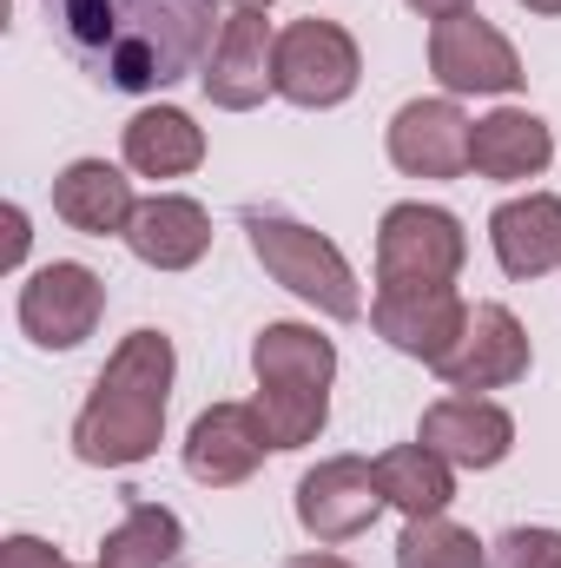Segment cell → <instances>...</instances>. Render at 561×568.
I'll list each match as a JSON object with an SVG mask.
<instances>
[{"label":"cell","instance_id":"obj_20","mask_svg":"<svg viewBox=\"0 0 561 568\" xmlns=\"http://www.w3.org/2000/svg\"><path fill=\"white\" fill-rule=\"evenodd\" d=\"M205 159V133L178 106H145L126 120V165L140 179H185Z\"/></svg>","mask_w":561,"mask_h":568},{"label":"cell","instance_id":"obj_16","mask_svg":"<svg viewBox=\"0 0 561 568\" xmlns=\"http://www.w3.org/2000/svg\"><path fill=\"white\" fill-rule=\"evenodd\" d=\"M53 212H60L73 232H86V239H113V232L126 239L140 199H133V179H126L120 165H106V159H73V165L53 179Z\"/></svg>","mask_w":561,"mask_h":568},{"label":"cell","instance_id":"obj_19","mask_svg":"<svg viewBox=\"0 0 561 568\" xmlns=\"http://www.w3.org/2000/svg\"><path fill=\"white\" fill-rule=\"evenodd\" d=\"M252 371H258L265 390H317V397H330L337 344L317 337L310 324H265L252 337Z\"/></svg>","mask_w":561,"mask_h":568},{"label":"cell","instance_id":"obj_27","mask_svg":"<svg viewBox=\"0 0 561 568\" xmlns=\"http://www.w3.org/2000/svg\"><path fill=\"white\" fill-rule=\"evenodd\" d=\"M20 258H27V212L7 205V252H0V265H20Z\"/></svg>","mask_w":561,"mask_h":568},{"label":"cell","instance_id":"obj_31","mask_svg":"<svg viewBox=\"0 0 561 568\" xmlns=\"http://www.w3.org/2000/svg\"><path fill=\"white\" fill-rule=\"evenodd\" d=\"M238 7H272V0H238Z\"/></svg>","mask_w":561,"mask_h":568},{"label":"cell","instance_id":"obj_4","mask_svg":"<svg viewBox=\"0 0 561 568\" xmlns=\"http://www.w3.org/2000/svg\"><path fill=\"white\" fill-rule=\"evenodd\" d=\"M364 80V53L357 40L337 27V20H290L278 33V93L304 113H324V106H344Z\"/></svg>","mask_w":561,"mask_h":568},{"label":"cell","instance_id":"obj_10","mask_svg":"<svg viewBox=\"0 0 561 568\" xmlns=\"http://www.w3.org/2000/svg\"><path fill=\"white\" fill-rule=\"evenodd\" d=\"M429 73L442 80V93H516L522 87V60L509 47V33H496L482 13H449L429 27Z\"/></svg>","mask_w":561,"mask_h":568},{"label":"cell","instance_id":"obj_18","mask_svg":"<svg viewBox=\"0 0 561 568\" xmlns=\"http://www.w3.org/2000/svg\"><path fill=\"white\" fill-rule=\"evenodd\" d=\"M549 159H555V133H549V120H536L529 106H496L489 120H476L469 172H482V179H496V185H516V179L549 172Z\"/></svg>","mask_w":561,"mask_h":568},{"label":"cell","instance_id":"obj_5","mask_svg":"<svg viewBox=\"0 0 561 568\" xmlns=\"http://www.w3.org/2000/svg\"><path fill=\"white\" fill-rule=\"evenodd\" d=\"M462 258V219L442 205H390L377 225V284H456Z\"/></svg>","mask_w":561,"mask_h":568},{"label":"cell","instance_id":"obj_23","mask_svg":"<svg viewBox=\"0 0 561 568\" xmlns=\"http://www.w3.org/2000/svg\"><path fill=\"white\" fill-rule=\"evenodd\" d=\"M397 568H489L476 529L449 523V516H417L397 536Z\"/></svg>","mask_w":561,"mask_h":568},{"label":"cell","instance_id":"obj_17","mask_svg":"<svg viewBox=\"0 0 561 568\" xmlns=\"http://www.w3.org/2000/svg\"><path fill=\"white\" fill-rule=\"evenodd\" d=\"M489 245H496V265L509 278H549L561 265V199L555 192H529V199L496 205Z\"/></svg>","mask_w":561,"mask_h":568},{"label":"cell","instance_id":"obj_3","mask_svg":"<svg viewBox=\"0 0 561 568\" xmlns=\"http://www.w3.org/2000/svg\"><path fill=\"white\" fill-rule=\"evenodd\" d=\"M245 239H252V258H258L290 297L317 304V311L337 317V324H357V317H364L357 272H350V258H344L324 232H310V225H297V219H284V212H245Z\"/></svg>","mask_w":561,"mask_h":568},{"label":"cell","instance_id":"obj_22","mask_svg":"<svg viewBox=\"0 0 561 568\" xmlns=\"http://www.w3.org/2000/svg\"><path fill=\"white\" fill-rule=\"evenodd\" d=\"M185 549V529L165 503H133L120 516V529L100 542V562L106 568H172Z\"/></svg>","mask_w":561,"mask_h":568},{"label":"cell","instance_id":"obj_2","mask_svg":"<svg viewBox=\"0 0 561 568\" xmlns=\"http://www.w3.org/2000/svg\"><path fill=\"white\" fill-rule=\"evenodd\" d=\"M172 337L165 331H133L93 377V397L73 424V456L93 469H133L165 436V404H172Z\"/></svg>","mask_w":561,"mask_h":568},{"label":"cell","instance_id":"obj_7","mask_svg":"<svg viewBox=\"0 0 561 568\" xmlns=\"http://www.w3.org/2000/svg\"><path fill=\"white\" fill-rule=\"evenodd\" d=\"M100 311H106V278L93 265H40L33 278L20 284V331L40 344V351H73L100 331Z\"/></svg>","mask_w":561,"mask_h":568},{"label":"cell","instance_id":"obj_30","mask_svg":"<svg viewBox=\"0 0 561 568\" xmlns=\"http://www.w3.org/2000/svg\"><path fill=\"white\" fill-rule=\"evenodd\" d=\"M529 13H561V0H522Z\"/></svg>","mask_w":561,"mask_h":568},{"label":"cell","instance_id":"obj_6","mask_svg":"<svg viewBox=\"0 0 561 568\" xmlns=\"http://www.w3.org/2000/svg\"><path fill=\"white\" fill-rule=\"evenodd\" d=\"M449 390L462 397H482V390H502V384H522L529 377V331L509 304H469L462 317V337L429 364Z\"/></svg>","mask_w":561,"mask_h":568},{"label":"cell","instance_id":"obj_8","mask_svg":"<svg viewBox=\"0 0 561 568\" xmlns=\"http://www.w3.org/2000/svg\"><path fill=\"white\" fill-rule=\"evenodd\" d=\"M198 80H205V100L225 113H252V106H265V93H278V33H272L265 7L225 13L218 47Z\"/></svg>","mask_w":561,"mask_h":568},{"label":"cell","instance_id":"obj_12","mask_svg":"<svg viewBox=\"0 0 561 568\" xmlns=\"http://www.w3.org/2000/svg\"><path fill=\"white\" fill-rule=\"evenodd\" d=\"M469 140H476V126L456 100H410L390 120V165L410 179H462Z\"/></svg>","mask_w":561,"mask_h":568},{"label":"cell","instance_id":"obj_24","mask_svg":"<svg viewBox=\"0 0 561 568\" xmlns=\"http://www.w3.org/2000/svg\"><path fill=\"white\" fill-rule=\"evenodd\" d=\"M252 410L272 436V449H304V443H317V429L330 417V397H317V390H265L258 384Z\"/></svg>","mask_w":561,"mask_h":568},{"label":"cell","instance_id":"obj_25","mask_svg":"<svg viewBox=\"0 0 561 568\" xmlns=\"http://www.w3.org/2000/svg\"><path fill=\"white\" fill-rule=\"evenodd\" d=\"M496 568H561V529H509L496 542Z\"/></svg>","mask_w":561,"mask_h":568},{"label":"cell","instance_id":"obj_1","mask_svg":"<svg viewBox=\"0 0 561 568\" xmlns=\"http://www.w3.org/2000/svg\"><path fill=\"white\" fill-rule=\"evenodd\" d=\"M60 53L113 87V93H159L192 80L218 47V0H40Z\"/></svg>","mask_w":561,"mask_h":568},{"label":"cell","instance_id":"obj_14","mask_svg":"<svg viewBox=\"0 0 561 568\" xmlns=\"http://www.w3.org/2000/svg\"><path fill=\"white\" fill-rule=\"evenodd\" d=\"M417 443H429L442 463H456V469H496L509 449H516V417L502 410V404H489V397H436L429 410H422V429Z\"/></svg>","mask_w":561,"mask_h":568},{"label":"cell","instance_id":"obj_28","mask_svg":"<svg viewBox=\"0 0 561 568\" xmlns=\"http://www.w3.org/2000/svg\"><path fill=\"white\" fill-rule=\"evenodd\" d=\"M422 20H449V13H476V0H410Z\"/></svg>","mask_w":561,"mask_h":568},{"label":"cell","instance_id":"obj_29","mask_svg":"<svg viewBox=\"0 0 561 568\" xmlns=\"http://www.w3.org/2000/svg\"><path fill=\"white\" fill-rule=\"evenodd\" d=\"M278 568H350V562H344V556H324V549H317V556H290V562H278Z\"/></svg>","mask_w":561,"mask_h":568},{"label":"cell","instance_id":"obj_11","mask_svg":"<svg viewBox=\"0 0 561 568\" xmlns=\"http://www.w3.org/2000/svg\"><path fill=\"white\" fill-rule=\"evenodd\" d=\"M462 317H469V304L456 297V284H377V297H370L377 337L422 364H436L462 337Z\"/></svg>","mask_w":561,"mask_h":568},{"label":"cell","instance_id":"obj_26","mask_svg":"<svg viewBox=\"0 0 561 568\" xmlns=\"http://www.w3.org/2000/svg\"><path fill=\"white\" fill-rule=\"evenodd\" d=\"M0 568H67V562H60V549H47L40 536H13V542L0 549Z\"/></svg>","mask_w":561,"mask_h":568},{"label":"cell","instance_id":"obj_32","mask_svg":"<svg viewBox=\"0 0 561 568\" xmlns=\"http://www.w3.org/2000/svg\"><path fill=\"white\" fill-rule=\"evenodd\" d=\"M93 568H106V562H93Z\"/></svg>","mask_w":561,"mask_h":568},{"label":"cell","instance_id":"obj_15","mask_svg":"<svg viewBox=\"0 0 561 568\" xmlns=\"http://www.w3.org/2000/svg\"><path fill=\"white\" fill-rule=\"evenodd\" d=\"M126 245L152 272H192L212 252V219L185 192H152V199H140V212L126 225Z\"/></svg>","mask_w":561,"mask_h":568},{"label":"cell","instance_id":"obj_9","mask_svg":"<svg viewBox=\"0 0 561 568\" xmlns=\"http://www.w3.org/2000/svg\"><path fill=\"white\" fill-rule=\"evenodd\" d=\"M384 516V483L377 463L364 456H324L317 469L297 476V523L317 542H350Z\"/></svg>","mask_w":561,"mask_h":568},{"label":"cell","instance_id":"obj_21","mask_svg":"<svg viewBox=\"0 0 561 568\" xmlns=\"http://www.w3.org/2000/svg\"><path fill=\"white\" fill-rule=\"evenodd\" d=\"M377 483H384V503L404 509L410 523L417 516H442L456 503V463H442L429 443H397L377 456Z\"/></svg>","mask_w":561,"mask_h":568},{"label":"cell","instance_id":"obj_13","mask_svg":"<svg viewBox=\"0 0 561 568\" xmlns=\"http://www.w3.org/2000/svg\"><path fill=\"white\" fill-rule=\"evenodd\" d=\"M265 449H272V436H265L252 404H212L185 429V476L205 489H238L265 463Z\"/></svg>","mask_w":561,"mask_h":568}]
</instances>
